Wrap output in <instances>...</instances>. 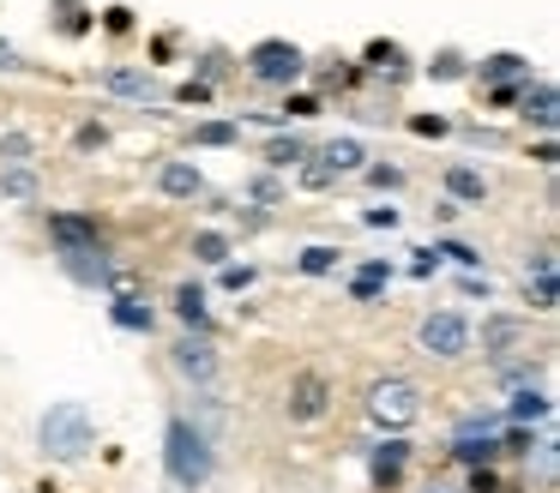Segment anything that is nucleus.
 <instances>
[{
    "instance_id": "nucleus-1",
    "label": "nucleus",
    "mask_w": 560,
    "mask_h": 493,
    "mask_svg": "<svg viewBox=\"0 0 560 493\" xmlns=\"http://www.w3.org/2000/svg\"><path fill=\"white\" fill-rule=\"evenodd\" d=\"M91 439H97V421H91V409L85 403H49L43 409V421H37V445H43V457H55V463H79V457L91 451Z\"/></svg>"
},
{
    "instance_id": "nucleus-2",
    "label": "nucleus",
    "mask_w": 560,
    "mask_h": 493,
    "mask_svg": "<svg viewBox=\"0 0 560 493\" xmlns=\"http://www.w3.org/2000/svg\"><path fill=\"white\" fill-rule=\"evenodd\" d=\"M163 469H170L175 488H206L211 481V439L187 415H175L163 433Z\"/></svg>"
},
{
    "instance_id": "nucleus-3",
    "label": "nucleus",
    "mask_w": 560,
    "mask_h": 493,
    "mask_svg": "<svg viewBox=\"0 0 560 493\" xmlns=\"http://www.w3.org/2000/svg\"><path fill=\"white\" fill-rule=\"evenodd\" d=\"M242 72H247L254 84H271V91H290V84L307 72V55L290 43V36H266V43H254V48L242 55Z\"/></svg>"
},
{
    "instance_id": "nucleus-4",
    "label": "nucleus",
    "mask_w": 560,
    "mask_h": 493,
    "mask_svg": "<svg viewBox=\"0 0 560 493\" xmlns=\"http://www.w3.org/2000/svg\"><path fill=\"white\" fill-rule=\"evenodd\" d=\"M368 415L380 421V427H410L416 415H422V391H416V379H404V373H386V379L368 385Z\"/></svg>"
},
{
    "instance_id": "nucleus-5",
    "label": "nucleus",
    "mask_w": 560,
    "mask_h": 493,
    "mask_svg": "<svg viewBox=\"0 0 560 493\" xmlns=\"http://www.w3.org/2000/svg\"><path fill=\"white\" fill-rule=\"evenodd\" d=\"M416 343H422V355H434V361H464L470 343H476V331H470L464 313H428V319L416 325Z\"/></svg>"
},
{
    "instance_id": "nucleus-6",
    "label": "nucleus",
    "mask_w": 560,
    "mask_h": 493,
    "mask_svg": "<svg viewBox=\"0 0 560 493\" xmlns=\"http://www.w3.org/2000/svg\"><path fill=\"white\" fill-rule=\"evenodd\" d=\"M55 265H61L73 283H85V289H109V277H115L109 240H97V247H55Z\"/></svg>"
},
{
    "instance_id": "nucleus-7",
    "label": "nucleus",
    "mask_w": 560,
    "mask_h": 493,
    "mask_svg": "<svg viewBox=\"0 0 560 493\" xmlns=\"http://www.w3.org/2000/svg\"><path fill=\"white\" fill-rule=\"evenodd\" d=\"M97 84L109 96H127V103H170V84H163L158 72H145V67H103Z\"/></svg>"
},
{
    "instance_id": "nucleus-8",
    "label": "nucleus",
    "mask_w": 560,
    "mask_h": 493,
    "mask_svg": "<svg viewBox=\"0 0 560 493\" xmlns=\"http://www.w3.org/2000/svg\"><path fill=\"white\" fill-rule=\"evenodd\" d=\"M518 349H530V319H518V313H488L482 319V361L488 367L518 355Z\"/></svg>"
},
{
    "instance_id": "nucleus-9",
    "label": "nucleus",
    "mask_w": 560,
    "mask_h": 493,
    "mask_svg": "<svg viewBox=\"0 0 560 493\" xmlns=\"http://www.w3.org/2000/svg\"><path fill=\"white\" fill-rule=\"evenodd\" d=\"M283 409H290V421H319L331 409V379L319 367H302L290 379V397H283Z\"/></svg>"
},
{
    "instance_id": "nucleus-10",
    "label": "nucleus",
    "mask_w": 560,
    "mask_h": 493,
    "mask_svg": "<svg viewBox=\"0 0 560 493\" xmlns=\"http://www.w3.org/2000/svg\"><path fill=\"white\" fill-rule=\"evenodd\" d=\"M362 67L374 72L380 84H392V91H398V84H410V79H416V67H410V48H404V43H392V36H380V43H368Z\"/></svg>"
},
{
    "instance_id": "nucleus-11",
    "label": "nucleus",
    "mask_w": 560,
    "mask_h": 493,
    "mask_svg": "<svg viewBox=\"0 0 560 493\" xmlns=\"http://www.w3.org/2000/svg\"><path fill=\"white\" fill-rule=\"evenodd\" d=\"M404 463H410V445H404V439H380L374 451H368V481H374L380 493H392L404 481Z\"/></svg>"
},
{
    "instance_id": "nucleus-12",
    "label": "nucleus",
    "mask_w": 560,
    "mask_h": 493,
    "mask_svg": "<svg viewBox=\"0 0 560 493\" xmlns=\"http://www.w3.org/2000/svg\"><path fill=\"white\" fill-rule=\"evenodd\" d=\"M158 192L163 199H182V204H194L199 192H206V175H199L187 156H170V163H158Z\"/></svg>"
},
{
    "instance_id": "nucleus-13",
    "label": "nucleus",
    "mask_w": 560,
    "mask_h": 493,
    "mask_svg": "<svg viewBox=\"0 0 560 493\" xmlns=\"http://www.w3.org/2000/svg\"><path fill=\"white\" fill-rule=\"evenodd\" d=\"M170 361L187 373V379H199V385H206L211 373H218V349H211V337H199V331H187L182 343L170 349Z\"/></svg>"
},
{
    "instance_id": "nucleus-14",
    "label": "nucleus",
    "mask_w": 560,
    "mask_h": 493,
    "mask_svg": "<svg viewBox=\"0 0 560 493\" xmlns=\"http://www.w3.org/2000/svg\"><path fill=\"white\" fill-rule=\"evenodd\" d=\"M555 108H560V91H555V79H530V84L518 91V115L530 120V127L555 132Z\"/></svg>"
},
{
    "instance_id": "nucleus-15",
    "label": "nucleus",
    "mask_w": 560,
    "mask_h": 493,
    "mask_svg": "<svg viewBox=\"0 0 560 493\" xmlns=\"http://www.w3.org/2000/svg\"><path fill=\"white\" fill-rule=\"evenodd\" d=\"M470 72L482 79V91H488V84H530V60H524L518 48H500V55L476 60Z\"/></svg>"
},
{
    "instance_id": "nucleus-16",
    "label": "nucleus",
    "mask_w": 560,
    "mask_h": 493,
    "mask_svg": "<svg viewBox=\"0 0 560 493\" xmlns=\"http://www.w3.org/2000/svg\"><path fill=\"white\" fill-rule=\"evenodd\" d=\"M440 180H446V199L452 204H470V211H476V204H488V192H494V187H488V175H482V168H470V163H452Z\"/></svg>"
},
{
    "instance_id": "nucleus-17",
    "label": "nucleus",
    "mask_w": 560,
    "mask_h": 493,
    "mask_svg": "<svg viewBox=\"0 0 560 493\" xmlns=\"http://www.w3.org/2000/svg\"><path fill=\"white\" fill-rule=\"evenodd\" d=\"M49 240H55V247H97V240H103V228H97V216L55 211V216H49Z\"/></svg>"
},
{
    "instance_id": "nucleus-18",
    "label": "nucleus",
    "mask_w": 560,
    "mask_h": 493,
    "mask_svg": "<svg viewBox=\"0 0 560 493\" xmlns=\"http://www.w3.org/2000/svg\"><path fill=\"white\" fill-rule=\"evenodd\" d=\"M49 24H55V36L79 43V36H91V31H97V12H91L85 0H49Z\"/></svg>"
},
{
    "instance_id": "nucleus-19",
    "label": "nucleus",
    "mask_w": 560,
    "mask_h": 493,
    "mask_svg": "<svg viewBox=\"0 0 560 493\" xmlns=\"http://www.w3.org/2000/svg\"><path fill=\"white\" fill-rule=\"evenodd\" d=\"M175 319H182L187 331L211 337V307H206V289H199V283H182V289H175Z\"/></svg>"
},
{
    "instance_id": "nucleus-20",
    "label": "nucleus",
    "mask_w": 560,
    "mask_h": 493,
    "mask_svg": "<svg viewBox=\"0 0 560 493\" xmlns=\"http://www.w3.org/2000/svg\"><path fill=\"white\" fill-rule=\"evenodd\" d=\"M548 391L542 385H518V391H512V403H506V421H518V427H530V421H548Z\"/></svg>"
},
{
    "instance_id": "nucleus-21",
    "label": "nucleus",
    "mask_w": 560,
    "mask_h": 493,
    "mask_svg": "<svg viewBox=\"0 0 560 493\" xmlns=\"http://www.w3.org/2000/svg\"><path fill=\"white\" fill-rule=\"evenodd\" d=\"M319 163L331 168V175H355V168L368 163V151H362V139H331V144H319Z\"/></svg>"
},
{
    "instance_id": "nucleus-22",
    "label": "nucleus",
    "mask_w": 560,
    "mask_h": 493,
    "mask_svg": "<svg viewBox=\"0 0 560 493\" xmlns=\"http://www.w3.org/2000/svg\"><path fill=\"white\" fill-rule=\"evenodd\" d=\"M109 319L121 325V331H151V325H158V313H151L145 301H133V295H115L109 301Z\"/></svg>"
},
{
    "instance_id": "nucleus-23",
    "label": "nucleus",
    "mask_w": 560,
    "mask_h": 493,
    "mask_svg": "<svg viewBox=\"0 0 560 493\" xmlns=\"http://www.w3.org/2000/svg\"><path fill=\"white\" fill-rule=\"evenodd\" d=\"M524 469L536 476V488L542 493H555V469H560V445L555 439H536V451L524 457Z\"/></svg>"
},
{
    "instance_id": "nucleus-24",
    "label": "nucleus",
    "mask_w": 560,
    "mask_h": 493,
    "mask_svg": "<svg viewBox=\"0 0 560 493\" xmlns=\"http://www.w3.org/2000/svg\"><path fill=\"white\" fill-rule=\"evenodd\" d=\"M307 151H314V144H307L302 132H278V139L266 144V163H271V168H295Z\"/></svg>"
},
{
    "instance_id": "nucleus-25",
    "label": "nucleus",
    "mask_w": 560,
    "mask_h": 493,
    "mask_svg": "<svg viewBox=\"0 0 560 493\" xmlns=\"http://www.w3.org/2000/svg\"><path fill=\"white\" fill-rule=\"evenodd\" d=\"M386 283H392V265H386V259H368L362 271L350 277V295H355V301H374Z\"/></svg>"
},
{
    "instance_id": "nucleus-26",
    "label": "nucleus",
    "mask_w": 560,
    "mask_h": 493,
    "mask_svg": "<svg viewBox=\"0 0 560 493\" xmlns=\"http://www.w3.org/2000/svg\"><path fill=\"white\" fill-rule=\"evenodd\" d=\"M194 259H199V265H230V235H218V228H199V235H194Z\"/></svg>"
},
{
    "instance_id": "nucleus-27",
    "label": "nucleus",
    "mask_w": 560,
    "mask_h": 493,
    "mask_svg": "<svg viewBox=\"0 0 560 493\" xmlns=\"http://www.w3.org/2000/svg\"><path fill=\"white\" fill-rule=\"evenodd\" d=\"M31 156H37V139H31V132H0V163L7 168H25Z\"/></svg>"
},
{
    "instance_id": "nucleus-28",
    "label": "nucleus",
    "mask_w": 560,
    "mask_h": 493,
    "mask_svg": "<svg viewBox=\"0 0 560 493\" xmlns=\"http://www.w3.org/2000/svg\"><path fill=\"white\" fill-rule=\"evenodd\" d=\"M428 79H440V84H458V79H470V67H464V55H458V48H440V55L428 60Z\"/></svg>"
},
{
    "instance_id": "nucleus-29",
    "label": "nucleus",
    "mask_w": 560,
    "mask_h": 493,
    "mask_svg": "<svg viewBox=\"0 0 560 493\" xmlns=\"http://www.w3.org/2000/svg\"><path fill=\"white\" fill-rule=\"evenodd\" d=\"M0 199H37V175L31 168H0Z\"/></svg>"
},
{
    "instance_id": "nucleus-30",
    "label": "nucleus",
    "mask_w": 560,
    "mask_h": 493,
    "mask_svg": "<svg viewBox=\"0 0 560 493\" xmlns=\"http://www.w3.org/2000/svg\"><path fill=\"white\" fill-rule=\"evenodd\" d=\"M295 180H302V187H307V192H319V187H331V180H338V175H331V168H326V163H319V156H314V151H307V156H302V163H295Z\"/></svg>"
},
{
    "instance_id": "nucleus-31",
    "label": "nucleus",
    "mask_w": 560,
    "mask_h": 493,
    "mask_svg": "<svg viewBox=\"0 0 560 493\" xmlns=\"http://www.w3.org/2000/svg\"><path fill=\"white\" fill-rule=\"evenodd\" d=\"M235 139H242L235 120H199L194 127V144H235Z\"/></svg>"
},
{
    "instance_id": "nucleus-32",
    "label": "nucleus",
    "mask_w": 560,
    "mask_h": 493,
    "mask_svg": "<svg viewBox=\"0 0 560 493\" xmlns=\"http://www.w3.org/2000/svg\"><path fill=\"white\" fill-rule=\"evenodd\" d=\"M295 265H302L307 277H326V271H338V247H307Z\"/></svg>"
},
{
    "instance_id": "nucleus-33",
    "label": "nucleus",
    "mask_w": 560,
    "mask_h": 493,
    "mask_svg": "<svg viewBox=\"0 0 560 493\" xmlns=\"http://www.w3.org/2000/svg\"><path fill=\"white\" fill-rule=\"evenodd\" d=\"M362 175H368V187H386V192L404 187V168L398 163H362Z\"/></svg>"
},
{
    "instance_id": "nucleus-34",
    "label": "nucleus",
    "mask_w": 560,
    "mask_h": 493,
    "mask_svg": "<svg viewBox=\"0 0 560 493\" xmlns=\"http://www.w3.org/2000/svg\"><path fill=\"white\" fill-rule=\"evenodd\" d=\"M524 289H530L536 313H555V271H536V283H524Z\"/></svg>"
},
{
    "instance_id": "nucleus-35",
    "label": "nucleus",
    "mask_w": 560,
    "mask_h": 493,
    "mask_svg": "<svg viewBox=\"0 0 560 493\" xmlns=\"http://www.w3.org/2000/svg\"><path fill=\"white\" fill-rule=\"evenodd\" d=\"M434 253H446V259H452V265H464V271H476V265H482V253H476V247H464V240H440Z\"/></svg>"
},
{
    "instance_id": "nucleus-36",
    "label": "nucleus",
    "mask_w": 560,
    "mask_h": 493,
    "mask_svg": "<svg viewBox=\"0 0 560 493\" xmlns=\"http://www.w3.org/2000/svg\"><path fill=\"white\" fill-rule=\"evenodd\" d=\"M247 192H254L259 204H278L283 199V180L278 175H254V180H247Z\"/></svg>"
},
{
    "instance_id": "nucleus-37",
    "label": "nucleus",
    "mask_w": 560,
    "mask_h": 493,
    "mask_svg": "<svg viewBox=\"0 0 560 493\" xmlns=\"http://www.w3.org/2000/svg\"><path fill=\"white\" fill-rule=\"evenodd\" d=\"M103 31L127 36V31H133V7H109V12H103Z\"/></svg>"
},
{
    "instance_id": "nucleus-38",
    "label": "nucleus",
    "mask_w": 560,
    "mask_h": 493,
    "mask_svg": "<svg viewBox=\"0 0 560 493\" xmlns=\"http://www.w3.org/2000/svg\"><path fill=\"white\" fill-rule=\"evenodd\" d=\"M170 96H175V103H211V96H218V91H211L206 79H187L182 91H170Z\"/></svg>"
},
{
    "instance_id": "nucleus-39",
    "label": "nucleus",
    "mask_w": 560,
    "mask_h": 493,
    "mask_svg": "<svg viewBox=\"0 0 560 493\" xmlns=\"http://www.w3.org/2000/svg\"><path fill=\"white\" fill-rule=\"evenodd\" d=\"M410 132H422V139H446L452 120H440V115H416V120H410Z\"/></svg>"
},
{
    "instance_id": "nucleus-40",
    "label": "nucleus",
    "mask_w": 560,
    "mask_h": 493,
    "mask_svg": "<svg viewBox=\"0 0 560 493\" xmlns=\"http://www.w3.org/2000/svg\"><path fill=\"white\" fill-rule=\"evenodd\" d=\"M524 84H488V108H518Z\"/></svg>"
},
{
    "instance_id": "nucleus-41",
    "label": "nucleus",
    "mask_w": 560,
    "mask_h": 493,
    "mask_svg": "<svg viewBox=\"0 0 560 493\" xmlns=\"http://www.w3.org/2000/svg\"><path fill=\"white\" fill-rule=\"evenodd\" d=\"M290 115L295 120H314L319 115V96H290V103H283V120H290Z\"/></svg>"
},
{
    "instance_id": "nucleus-42",
    "label": "nucleus",
    "mask_w": 560,
    "mask_h": 493,
    "mask_svg": "<svg viewBox=\"0 0 560 493\" xmlns=\"http://www.w3.org/2000/svg\"><path fill=\"white\" fill-rule=\"evenodd\" d=\"M73 144H79V151H103V144H109V127H79Z\"/></svg>"
},
{
    "instance_id": "nucleus-43",
    "label": "nucleus",
    "mask_w": 560,
    "mask_h": 493,
    "mask_svg": "<svg viewBox=\"0 0 560 493\" xmlns=\"http://www.w3.org/2000/svg\"><path fill=\"white\" fill-rule=\"evenodd\" d=\"M458 132H464V144H488V151H500V144H506L494 127H458Z\"/></svg>"
},
{
    "instance_id": "nucleus-44",
    "label": "nucleus",
    "mask_w": 560,
    "mask_h": 493,
    "mask_svg": "<svg viewBox=\"0 0 560 493\" xmlns=\"http://www.w3.org/2000/svg\"><path fill=\"white\" fill-rule=\"evenodd\" d=\"M254 265H223V289H247V283H254Z\"/></svg>"
},
{
    "instance_id": "nucleus-45",
    "label": "nucleus",
    "mask_w": 560,
    "mask_h": 493,
    "mask_svg": "<svg viewBox=\"0 0 560 493\" xmlns=\"http://www.w3.org/2000/svg\"><path fill=\"white\" fill-rule=\"evenodd\" d=\"M223 60H230L223 48H206V55H199V72H206V84H211V79H223Z\"/></svg>"
},
{
    "instance_id": "nucleus-46",
    "label": "nucleus",
    "mask_w": 560,
    "mask_h": 493,
    "mask_svg": "<svg viewBox=\"0 0 560 493\" xmlns=\"http://www.w3.org/2000/svg\"><path fill=\"white\" fill-rule=\"evenodd\" d=\"M362 223H368V228H392V223H398V211H392V204H374V211H368Z\"/></svg>"
},
{
    "instance_id": "nucleus-47",
    "label": "nucleus",
    "mask_w": 560,
    "mask_h": 493,
    "mask_svg": "<svg viewBox=\"0 0 560 493\" xmlns=\"http://www.w3.org/2000/svg\"><path fill=\"white\" fill-rule=\"evenodd\" d=\"M464 493H494V469H470V488Z\"/></svg>"
},
{
    "instance_id": "nucleus-48",
    "label": "nucleus",
    "mask_w": 560,
    "mask_h": 493,
    "mask_svg": "<svg viewBox=\"0 0 560 493\" xmlns=\"http://www.w3.org/2000/svg\"><path fill=\"white\" fill-rule=\"evenodd\" d=\"M19 67H25V60H19V48H13V43H0V72H19Z\"/></svg>"
},
{
    "instance_id": "nucleus-49",
    "label": "nucleus",
    "mask_w": 560,
    "mask_h": 493,
    "mask_svg": "<svg viewBox=\"0 0 560 493\" xmlns=\"http://www.w3.org/2000/svg\"><path fill=\"white\" fill-rule=\"evenodd\" d=\"M464 295H482V301H488L494 289H488V277H476V271H470V277H464Z\"/></svg>"
},
{
    "instance_id": "nucleus-50",
    "label": "nucleus",
    "mask_w": 560,
    "mask_h": 493,
    "mask_svg": "<svg viewBox=\"0 0 560 493\" xmlns=\"http://www.w3.org/2000/svg\"><path fill=\"white\" fill-rule=\"evenodd\" d=\"M422 493H464V488H452V481H428Z\"/></svg>"
}]
</instances>
